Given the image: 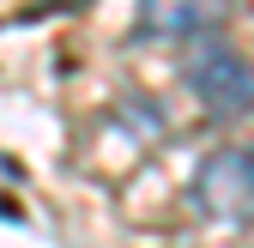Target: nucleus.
<instances>
[{"label":"nucleus","mask_w":254,"mask_h":248,"mask_svg":"<svg viewBox=\"0 0 254 248\" xmlns=\"http://www.w3.org/2000/svg\"><path fill=\"white\" fill-rule=\"evenodd\" d=\"M188 91H194V103L218 121H236L254 109V61L242 49H230L224 37H206L194 55H188Z\"/></svg>","instance_id":"1"},{"label":"nucleus","mask_w":254,"mask_h":248,"mask_svg":"<svg viewBox=\"0 0 254 248\" xmlns=\"http://www.w3.org/2000/svg\"><path fill=\"white\" fill-rule=\"evenodd\" d=\"M194 206L218 224H254V145H224L194 170Z\"/></svg>","instance_id":"2"},{"label":"nucleus","mask_w":254,"mask_h":248,"mask_svg":"<svg viewBox=\"0 0 254 248\" xmlns=\"http://www.w3.org/2000/svg\"><path fill=\"white\" fill-rule=\"evenodd\" d=\"M224 18H230V0H133L139 37H157V43H188V37L206 43Z\"/></svg>","instance_id":"3"},{"label":"nucleus","mask_w":254,"mask_h":248,"mask_svg":"<svg viewBox=\"0 0 254 248\" xmlns=\"http://www.w3.org/2000/svg\"><path fill=\"white\" fill-rule=\"evenodd\" d=\"M0 218H18V206H12V200H0Z\"/></svg>","instance_id":"4"}]
</instances>
